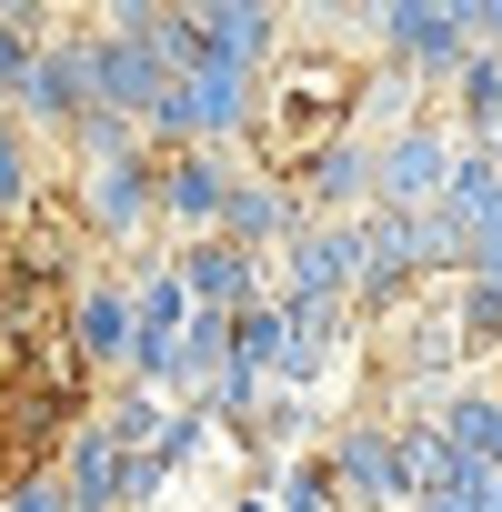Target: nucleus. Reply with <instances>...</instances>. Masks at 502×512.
Instances as JSON below:
<instances>
[{"instance_id": "f257e3e1", "label": "nucleus", "mask_w": 502, "mask_h": 512, "mask_svg": "<svg viewBox=\"0 0 502 512\" xmlns=\"http://www.w3.org/2000/svg\"><path fill=\"white\" fill-rule=\"evenodd\" d=\"M352 101H362V71H352L342 51H322V41L292 31V51L262 71V111H251L241 161H251V171H272V181H292L322 141L352 131Z\"/></svg>"}, {"instance_id": "f03ea898", "label": "nucleus", "mask_w": 502, "mask_h": 512, "mask_svg": "<svg viewBox=\"0 0 502 512\" xmlns=\"http://www.w3.org/2000/svg\"><path fill=\"white\" fill-rule=\"evenodd\" d=\"M81 111H101V91H91V21H61V31L31 51V71H21V91H11V121H21L31 141H71Z\"/></svg>"}, {"instance_id": "7ed1b4c3", "label": "nucleus", "mask_w": 502, "mask_h": 512, "mask_svg": "<svg viewBox=\"0 0 502 512\" xmlns=\"http://www.w3.org/2000/svg\"><path fill=\"white\" fill-rule=\"evenodd\" d=\"M151 151L141 161H101V171H71V231L81 241H101L111 262H131V251L161 231V201H151Z\"/></svg>"}, {"instance_id": "20e7f679", "label": "nucleus", "mask_w": 502, "mask_h": 512, "mask_svg": "<svg viewBox=\"0 0 502 512\" xmlns=\"http://www.w3.org/2000/svg\"><path fill=\"white\" fill-rule=\"evenodd\" d=\"M372 31V61H392V71H412L422 91H452L462 81V31H452V0H382V11L362 21Z\"/></svg>"}, {"instance_id": "39448f33", "label": "nucleus", "mask_w": 502, "mask_h": 512, "mask_svg": "<svg viewBox=\"0 0 502 512\" xmlns=\"http://www.w3.org/2000/svg\"><path fill=\"white\" fill-rule=\"evenodd\" d=\"M322 462H332V492H342V512H412V482H402V452H392V422H382V412H352V422H332Z\"/></svg>"}, {"instance_id": "423d86ee", "label": "nucleus", "mask_w": 502, "mask_h": 512, "mask_svg": "<svg viewBox=\"0 0 502 512\" xmlns=\"http://www.w3.org/2000/svg\"><path fill=\"white\" fill-rule=\"evenodd\" d=\"M452 121L442 111H422L412 131H392L382 151H372V211H432L442 201V181H452Z\"/></svg>"}, {"instance_id": "0eeeda50", "label": "nucleus", "mask_w": 502, "mask_h": 512, "mask_svg": "<svg viewBox=\"0 0 502 512\" xmlns=\"http://www.w3.org/2000/svg\"><path fill=\"white\" fill-rule=\"evenodd\" d=\"M241 171H251L241 151H161V171H151L161 231H171V241H211V231H221V201H231Z\"/></svg>"}, {"instance_id": "6e6552de", "label": "nucleus", "mask_w": 502, "mask_h": 512, "mask_svg": "<svg viewBox=\"0 0 502 512\" xmlns=\"http://www.w3.org/2000/svg\"><path fill=\"white\" fill-rule=\"evenodd\" d=\"M61 352L81 362V382H121V372H131V292H121V272H91V282L71 292Z\"/></svg>"}, {"instance_id": "1a4fd4ad", "label": "nucleus", "mask_w": 502, "mask_h": 512, "mask_svg": "<svg viewBox=\"0 0 502 512\" xmlns=\"http://www.w3.org/2000/svg\"><path fill=\"white\" fill-rule=\"evenodd\" d=\"M171 272H181V302L191 312H251V302H272V262H251V251L231 241H171Z\"/></svg>"}, {"instance_id": "9d476101", "label": "nucleus", "mask_w": 502, "mask_h": 512, "mask_svg": "<svg viewBox=\"0 0 502 512\" xmlns=\"http://www.w3.org/2000/svg\"><path fill=\"white\" fill-rule=\"evenodd\" d=\"M201 61H221V71H251L262 81L282 51H292V21L282 11H262V0H201Z\"/></svg>"}, {"instance_id": "9b49d317", "label": "nucleus", "mask_w": 502, "mask_h": 512, "mask_svg": "<svg viewBox=\"0 0 502 512\" xmlns=\"http://www.w3.org/2000/svg\"><path fill=\"white\" fill-rule=\"evenodd\" d=\"M292 231H302V191H292V181H272V171H241V181H231V201H221V231H211V241L251 251V262H272Z\"/></svg>"}, {"instance_id": "f8f14e48", "label": "nucleus", "mask_w": 502, "mask_h": 512, "mask_svg": "<svg viewBox=\"0 0 502 512\" xmlns=\"http://www.w3.org/2000/svg\"><path fill=\"white\" fill-rule=\"evenodd\" d=\"M51 472H61L71 512H131V452H121V442H111L91 412L61 432V462H51Z\"/></svg>"}, {"instance_id": "ddd939ff", "label": "nucleus", "mask_w": 502, "mask_h": 512, "mask_svg": "<svg viewBox=\"0 0 502 512\" xmlns=\"http://www.w3.org/2000/svg\"><path fill=\"white\" fill-rule=\"evenodd\" d=\"M91 91H101V111L151 121V101L171 91V71L151 61V41H141V31H101V21H91Z\"/></svg>"}, {"instance_id": "4468645a", "label": "nucleus", "mask_w": 502, "mask_h": 512, "mask_svg": "<svg viewBox=\"0 0 502 512\" xmlns=\"http://www.w3.org/2000/svg\"><path fill=\"white\" fill-rule=\"evenodd\" d=\"M292 191H302V221H362L372 211V141H322L302 171H292Z\"/></svg>"}, {"instance_id": "2eb2a0df", "label": "nucleus", "mask_w": 502, "mask_h": 512, "mask_svg": "<svg viewBox=\"0 0 502 512\" xmlns=\"http://www.w3.org/2000/svg\"><path fill=\"white\" fill-rule=\"evenodd\" d=\"M392 452H402V482H412V502H452V492H472V482H492L482 462H462L442 432H432V412H412V422H392Z\"/></svg>"}, {"instance_id": "dca6fc26", "label": "nucleus", "mask_w": 502, "mask_h": 512, "mask_svg": "<svg viewBox=\"0 0 502 512\" xmlns=\"http://www.w3.org/2000/svg\"><path fill=\"white\" fill-rule=\"evenodd\" d=\"M432 432H442L462 462H482V472L502 482V392H492V382H452V392H432Z\"/></svg>"}, {"instance_id": "f3484780", "label": "nucleus", "mask_w": 502, "mask_h": 512, "mask_svg": "<svg viewBox=\"0 0 502 512\" xmlns=\"http://www.w3.org/2000/svg\"><path fill=\"white\" fill-rule=\"evenodd\" d=\"M91 422H101L121 452H151V442H161V422H171V402H161V392H141V382H111V392L91 402Z\"/></svg>"}, {"instance_id": "a211bd4d", "label": "nucleus", "mask_w": 502, "mask_h": 512, "mask_svg": "<svg viewBox=\"0 0 502 512\" xmlns=\"http://www.w3.org/2000/svg\"><path fill=\"white\" fill-rule=\"evenodd\" d=\"M41 211V141L0 111V221H31Z\"/></svg>"}, {"instance_id": "6ab92c4d", "label": "nucleus", "mask_w": 502, "mask_h": 512, "mask_svg": "<svg viewBox=\"0 0 502 512\" xmlns=\"http://www.w3.org/2000/svg\"><path fill=\"white\" fill-rule=\"evenodd\" d=\"M61 151H71V171H101V161H141L151 141H141V121H121V111H81Z\"/></svg>"}, {"instance_id": "aec40b11", "label": "nucleus", "mask_w": 502, "mask_h": 512, "mask_svg": "<svg viewBox=\"0 0 502 512\" xmlns=\"http://www.w3.org/2000/svg\"><path fill=\"white\" fill-rule=\"evenodd\" d=\"M51 31H61L51 11H11V0H0V111H11V91H21V71H31V51Z\"/></svg>"}, {"instance_id": "412c9836", "label": "nucleus", "mask_w": 502, "mask_h": 512, "mask_svg": "<svg viewBox=\"0 0 502 512\" xmlns=\"http://www.w3.org/2000/svg\"><path fill=\"white\" fill-rule=\"evenodd\" d=\"M452 312H462V362H492L502 352V282H452Z\"/></svg>"}, {"instance_id": "4be33fe9", "label": "nucleus", "mask_w": 502, "mask_h": 512, "mask_svg": "<svg viewBox=\"0 0 502 512\" xmlns=\"http://www.w3.org/2000/svg\"><path fill=\"white\" fill-rule=\"evenodd\" d=\"M282 332H292V322H282V302H251V312H231V362L272 382V362H282Z\"/></svg>"}, {"instance_id": "5701e85b", "label": "nucleus", "mask_w": 502, "mask_h": 512, "mask_svg": "<svg viewBox=\"0 0 502 512\" xmlns=\"http://www.w3.org/2000/svg\"><path fill=\"white\" fill-rule=\"evenodd\" d=\"M272 492H282L272 512H342V492H332V462H322V452H292V462L272 472Z\"/></svg>"}, {"instance_id": "b1692460", "label": "nucleus", "mask_w": 502, "mask_h": 512, "mask_svg": "<svg viewBox=\"0 0 502 512\" xmlns=\"http://www.w3.org/2000/svg\"><path fill=\"white\" fill-rule=\"evenodd\" d=\"M201 442H211V422H201V412H191V402H171V422H161V442H151V452H141V462H151V472H161V482H171V472H181V462H191V452H201Z\"/></svg>"}, {"instance_id": "393cba45", "label": "nucleus", "mask_w": 502, "mask_h": 512, "mask_svg": "<svg viewBox=\"0 0 502 512\" xmlns=\"http://www.w3.org/2000/svg\"><path fill=\"white\" fill-rule=\"evenodd\" d=\"M0 512H71V492H61L51 462H21L11 482H0Z\"/></svg>"}, {"instance_id": "a878e982", "label": "nucleus", "mask_w": 502, "mask_h": 512, "mask_svg": "<svg viewBox=\"0 0 502 512\" xmlns=\"http://www.w3.org/2000/svg\"><path fill=\"white\" fill-rule=\"evenodd\" d=\"M452 31L462 51H502V0H452Z\"/></svg>"}, {"instance_id": "bb28decb", "label": "nucleus", "mask_w": 502, "mask_h": 512, "mask_svg": "<svg viewBox=\"0 0 502 512\" xmlns=\"http://www.w3.org/2000/svg\"><path fill=\"white\" fill-rule=\"evenodd\" d=\"M412 512H502V482H472V492H452V502H412Z\"/></svg>"}, {"instance_id": "cd10ccee", "label": "nucleus", "mask_w": 502, "mask_h": 512, "mask_svg": "<svg viewBox=\"0 0 502 512\" xmlns=\"http://www.w3.org/2000/svg\"><path fill=\"white\" fill-rule=\"evenodd\" d=\"M231 512H272V502H262V492H231Z\"/></svg>"}, {"instance_id": "c85d7f7f", "label": "nucleus", "mask_w": 502, "mask_h": 512, "mask_svg": "<svg viewBox=\"0 0 502 512\" xmlns=\"http://www.w3.org/2000/svg\"><path fill=\"white\" fill-rule=\"evenodd\" d=\"M492 392H502V382H492Z\"/></svg>"}]
</instances>
